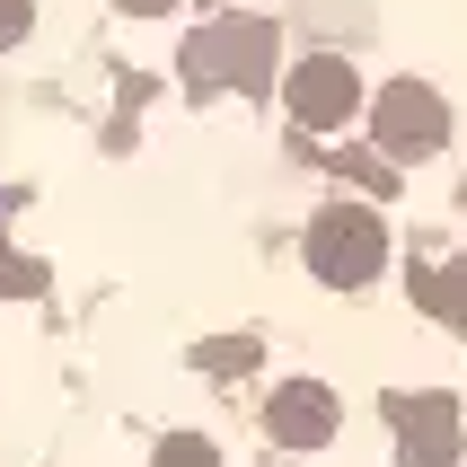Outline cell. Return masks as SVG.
Listing matches in <instances>:
<instances>
[{
    "label": "cell",
    "mask_w": 467,
    "mask_h": 467,
    "mask_svg": "<svg viewBox=\"0 0 467 467\" xmlns=\"http://www.w3.org/2000/svg\"><path fill=\"white\" fill-rule=\"evenodd\" d=\"M300 256H309V274L327 291H362L370 274L389 265V230H379L370 203H327L309 221V238H300Z\"/></svg>",
    "instance_id": "obj_1"
},
{
    "label": "cell",
    "mask_w": 467,
    "mask_h": 467,
    "mask_svg": "<svg viewBox=\"0 0 467 467\" xmlns=\"http://www.w3.org/2000/svg\"><path fill=\"white\" fill-rule=\"evenodd\" d=\"M194 98L203 88H274V18H221L185 45Z\"/></svg>",
    "instance_id": "obj_2"
},
{
    "label": "cell",
    "mask_w": 467,
    "mask_h": 467,
    "mask_svg": "<svg viewBox=\"0 0 467 467\" xmlns=\"http://www.w3.org/2000/svg\"><path fill=\"white\" fill-rule=\"evenodd\" d=\"M370 132H379V150H389L397 168H415V159H432L450 141V106H441V88H423V79H389L379 106H370Z\"/></svg>",
    "instance_id": "obj_3"
},
{
    "label": "cell",
    "mask_w": 467,
    "mask_h": 467,
    "mask_svg": "<svg viewBox=\"0 0 467 467\" xmlns=\"http://www.w3.org/2000/svg\"><path fill=\"white\" fill-rule=\"evenodd\" d=\"M283 106H291L300 132H344L362 115V71H353L344 53H309V62L283 79Z\"/></svg>",
    "instance_id": "obj_4"
},
{
    "label": "cell",
    "mask_w": 467,
    "mask_h": 467,
    "mask_svg": "<svg viewBox=\"0 0 467 467\" xmlns=\"http://www.w3.org/2000/svg\"><path fill=\"white\" fill-rule=\"evenodd\" d=\"M397 423V459L406 467H450L459 459V406L450 397H389Z\"/></svg>",
    "instance_id": "obj_5"
},
{
    "label": "cell",
    "mask_w": 467,
    "mask_h": 467,
    "mask_svg": "<svg viewBox=\"0 0 467 467\" xmlns=\"http://www.w3.org/2000/svg\"><path fill=\"white\" fill-rule=\"evenodd\" d=\"M327 432H336V397L317 389V379H291V389H274V441L317 450Z\"/></svg>",
    "instance_id": "obj_6"
},
{
    "label": "cell",
    "mask_w": 467,
    "mask_h": 467,
    "mask_svg": "<svg viewBox=\"0 0 467 467\" xmlns=\"http://www.w3.org/2000/svg\"><path fill=\"white\" fill-rule=\"evenodd\" d=\"M415 300L441 317V327H467V256L450 265V274H415Z\"/></svg>",
    "instance_id": "obj_7"
},
{
    "label": "cell",
    "mask_w": 467,
    "mask_h": 467,
    "mask_svg": "<svg viewBox=\"0 0 467 467\" xmlns=\"http://www.w3.org/2000/svg\"><path fill=\"white\" fill-rule=\"evenodd\" d=\"M168 467H212V441H177V450H168Z\"/></svg>",
    "instance_id": "obj_8"
},
{
    "label": "cell",
    "mask_w": 467,
    "mask_h": 467,
    "mask_svg": "<svg viewBox=\"0 0 467 467\" xmlns=\"http://www.w3.org/2000/svg\"><path fill=\"white\" fill-rule=\"evenodd\" d=\"M0 36H18V0H0Z\"/></svg>",
    "instance_id": "obj_9"
},
{
    "label": "cell",
    "mask_w": 467,
    "mask_h": 467,
    "mask_svg": "<svg viewBox=\"0 0 467 467\" xmlns=\"http://www.w3.org/2000/svg\"><path fill=\"white\" fill-rule=\"evenodd\" d=\"M124 9H177V0H124Z\"/></svg>",
    "instance_id": "obj_10"
}]
</instances>
